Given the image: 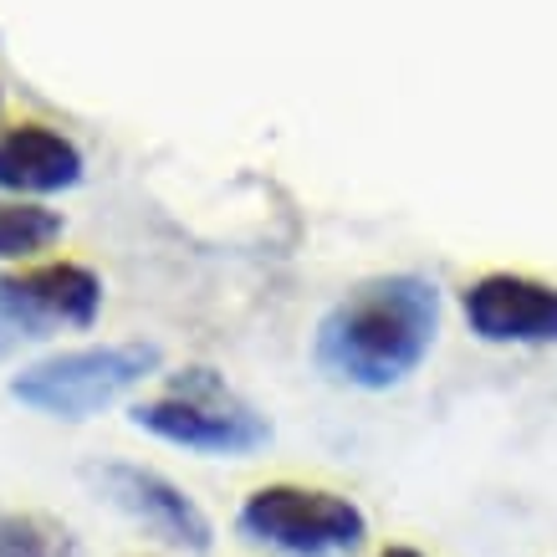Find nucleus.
I'll return each mask as SVG.
<instances>
[{"label": "nucleus", "mask_w": 557, "mask_h": 557, "mask_svg": "<svg viewBox=\"0 0 557 557\" xmlns=\"http://www.w3.org/2000/svg\"><path fill=\"white\" fill-rule=\"evenodd\" d=\"M440 333V292L424 276L394 271L354 287L318 322L312 358L327 379L354 388H394L424 363Z\"/></svg>", "instance_id": "1"}, {"label": "nucleus", "mask_w": 557, "mask_h": 557, "mask_svg": "<svg viewBox=\"0 0 557 557\" xmlns=\"http://www.w3.org/2000/svg\"><path fill=\"white\" fill-rule=\"evenodd\" d=\"M128 420L144 435L180 445V450H195V456H256V450L271 445L267 414L205 363L185 369L159 399L134 405Z\"/></svg>", "instance_id": "2"}, {"label": "nucleus", "mask_w": 557, "mask_h": 557, "mask_svg": "<svg viewBox=\"0 0 557 557\" xmlns=\"http://www.w3.org/2000/svg\"><path fill=\"white\" fill-rule=\"evenodd\" d=\"M159 358L164 354L153 343H98V348L51 354L11 379V399L51 420H92L149 373H159Z\"/></svg>", "instance_id": "3"}, {"label": "nucleus", "mask_w": 557, "mask_h": 557, "mask_svg": "<svg viewBox=\"0 0 557 557\" xmlns=\"http://www.w3.org/2000/svg\"><path fill=\"white\" fill-rule=\"evenodd\" d=\"M240 532L251 542H267L287 557H338L363 547L369 537V517L358 502L338 496V491H318V486H256L240 502Z\"/></svg>", "instance_id": "4"}, {"label": "nucleus", "mask_w": 557, "mask_h": 557, "mask_svg": "<svg viewBox=\"0 0 557 557\" xmlns=\"http://www.w3.org/2000/svg\"><path fill=\"white\" fill-rule=\"evenodd\" d=\"M87 475L98 481L113 507L128 511L138 527H149L159 542H170L180 553H210L215 527L195 507V496L174 486L170 475L149 471V466H134V460H102Z\"/></svg>", "instance_id": "5"}, {"label": "nucleus", "mask_w": 557, "mask_h": 557, "mask_svg": "<svg viewBox=\"0 0 557 557\" xmlns=\"http://www.w3.org/2000/svg\"><path fill=\"white\" fill-rule=\"evenodd\" d=\"M0 297L16 312L32 338H47V327H92L102 312V282L77 261H47L0 276Z\"/></svg>", "instance_id": "6"}, {"label": "nucleus", "mask_w": 557, "mask_h": 557, "mask_svg": "<svg viewBox=\"0 0 557 557\" xmlns=\"http://www.w3.org/2000/svg\"><path fill=\"white\" fill-rule=\"evenodd\" d=\"M466 322L481 343H557V287L491 271L466 292Z\"/></svg>", "instance_id": "7"}, {"label": "nucleus", "mask_w": 557, "mask_h": 557, "mask_svg": "<svg viewBox=\"0 0 557 557\" xmlns=\"http://www.w3.org/2000/svg\"><path fill=\"white\" fill-rule=\"evenodd\" d=\"M83 180V149L57 128L21 123L0 134V189L11 195H57Z\"/></svg>", "instance_id": "8"}, {"label": "nucleus", "mask_w": 557, "mask_h": 557, "mask_svg": "<svg viewBox=\"0 0 557 557\" xmlns=\"http://www.w3.org/2000/svg\"><path fill=\"white\" fill-rule=\"evenodd\" d=\"M0 557H72V532L36 511H0Z\"/></svg>", "instance_id": "9"}, {"label": "nucleus", "mask_w": 557, "mask_h": 557, "mask_svg": "<svg viewBox=\"0 0 557 557\" xmlns=\"http://www.w3.org/2000/svg\"><path fill=\"white\" fill-rule=\"evenodd\" d=\"M62 236V215L41 210V205H0V256H32L47 251Z\"/></svg>", "instance_id": "10"}, {"label": "nucleus", "mask_w": 557, "mask_h": 557, "mask_svg": "<svg viewBox=\"0 0 557 557\" xmlns=\"http://www.w3.org/2000/svg\"><path fill=\"white\" fill-rule=\"evenodd\" d=\"M21 338H32V333L21 327V322H16V312H11V307H5V297H0V358L11 354V348H16Z\"/></svg>", "instance_id": "11"}, {"label": "nucleus", "mask_w": 557, "mask_h": 557, "mask_svg": "<svg viewBox=\"0 0 557 557\" xmlns=\"http://www.w3.org/2000/svg\"><path fill=\"white\" fill-rule=\"evenodd\" d=\"M379 557H424V553H420V547H384Z\"/></svg>", "instance_id": "12"}]
</instances>
